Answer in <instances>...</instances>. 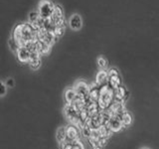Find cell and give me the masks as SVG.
I'll return each instance as SVG.
<instances>
[{"label":"cell","instance_id":"484cf974","mask_svg":"<svg viewBox=\"0 0 159 149\" xmlns=\"http://www.w3.org/2000/svg\"><path fill=\"white\" fill-rule=\"evenodd\" d=\"M108 73V77H114V76H119V72L117 71L116 69H111L109 71L107 72Z\"/></svg>","mask_w":159,"mask_h":149},{"label":"cell","instance_id":"6da1fadb","mask_svg":"<svg viewBox=\"0 0 159 149\" xmlns=\"http://www.w3.org/2000/svg\"><path fill=\"white\" fill-rule=\"evenodd\" d=\"M114 102L113 89L108 84H103L99 88V98L98 101V104L99 109H107Z\"/></svg>","mask_w":159,"mask_h":149},{"label":"cell","instance_id":"30bf717a","mask_svg":"<svg viewBox=\"0 0 159 149\" xmlns=\"http://www.w3.org/2000/svg\"><path fill=\"white\" fill-rule=\"evenodd\" d=\"M23 23L17 24L14 27L13 32H12V38L17 41L18 44L20 45V47H22V30H23Z\"/></svg>","mask_w":159,"mask_h":149},{"label":"cell","instance_id":"f1b7e54d","mask_svg":"<svg viewBox=\"0 0 159 149\" xmlns=\"http://www.w3.org/2000/svg\"><path fill=\"white\" fill-rule=\"evenodd\" d=\"M92 149H102V148L101 146H98V145H96V146L92 147Z\"/></svg>","mask_w":159,"mask_h":149},{"label":"cell","instance_id":"f546056e","mask_svg":"<svg viewBox=\"0 0 159 149\" xmlns=\"http://www.w3.org/2000/svg\"><path fill=\"white\" fill-rule=\"evenodd\" d=\"M141 149H149V148H146V147H143V148H141Z\"/></svg>","mask_w":159,"mask_h":149},{"label":"cell","instance_id":"2e32d148","mask_svg":"<svg viewBox=\"0 0 159 149\" xmlns=\"http://www.w3.org/2000/svg\"><path fill=\"white\" fill-rule=\"evenodd\" d=\"M107 84L111 87L112 89H116L118 87H120L122 84L121 78L120 76H114V77H108V82Z\"/></svg>","mask_w":159,"mask_h":149},{"label":"cell","instance_id":"7402d4cb","mask_svg":"<svg viewBox=\"0 0 159 149\" xmlns=\"http://www.w3.org/2000/svg\"><path fill=\"white\" fill-rule=\"evenodd\" d=\"M98 66L101 68V70H107V61L103 57H98Z\"/></svg>","mask_w":159,"mask_h":149},{"label":"cell","instance_id":"d6986e66","mask_svg":"<svg viewBox=\"0 0 159 149\" xmlns=\"http://www.w3.org/2000/svg\"><path fill=\"white\" fill-rule=\"evenodd\" d=\"M65 24H62V25H57V26H55L54 28V31H53V34L56 36L57 38H60L64 34L65 32Z\"/></svg>","mask_w":159,"mask_h":149},{"label":"cell","instance_id":"7a4b0ae2","mask_svg":"<svg viewBox=\"0 0 159 149\" xmlns=\"http://www.w3.org/2000/svg\"><path fill=\"white\" fill-rule=\"evenodd\" d=\"M54 7L55 4H53V2L50 0H41L38 6V12L40 16L44 19L51 18L54 12Z\"/></svg>","mask_w":159,"mask_h":149},{"label":"cell","instance_id":"603a6c76","mask_svg":"<svg viewBox=\"0 0 159 149\" xmlns=\"http://www.w3.org/2000/svg\"><path fill=\"white\" fill-rule=\"evenodd\" d=\"M9 46L10 48H11V50L14 52V53H17L18 51V49L20 48V45L18 44L17 41H15V40L13 38L10 39V41H9Z\"/></svg>","mask_w":159,"mask_h":149},{"label":"cell","instance_id":"9c48e42d","mask_svg":"<svg viewBox=\"0 0 159 149\" xmlns=\"http://www.w3.org/2000/svg\"><path fill=\"white\" fill-rule=\"evenodd\" d=\"M17 59L19 60V62L21 63H29V60H30V52L29 50L25 47L22 46L18 49L17 51Z\"/></svg>","mask_w":159,"mask_h":149},{"label":"cell","instance_id":"8992f818","mask_svg":"<svg viewBox=\"0 0 159 149\" xmlns=\"http://www.w3.org/2000/svg\"><path fill=\"white\" fill-rule=\"evenodd\" d=\"M113 94H114V101L124 102L126 101V98L128 97L129 93L127 91V88L121 84L120 87H118L117 88L113 89Z\"/></svg>","mask_w":159,"mask_h":149},{"label":"cell","instance_id":"ffe728a7","mask_svg":"<svg viewBox=\"0 0 159 149\" xmlns=\"http://www.w3.org/2000/svg\"><path fill=\"white\" fill-rule=\"evenodd\" d=\"M39 18H40V14L38 11H32L29 13V23L35 24Z\"/></svg>","mask_w":159,"mask_h":149},{"label":"cell","instance_id":"4316f807","mask_svg":"<svg viewBox=\"0 0 159 149\" xmlns=\"http://www.w3.org/2000/svg\"><path fill=\"white\" fill-rule=\"evenodd\" d=\"M107 138H103V137H101V139L98 140V146H101L102 148L104 147L107 145Z\"/></svg>","mask_w":159,"mask_h":149},{"label":"cell","instance_id":"277c9868","mask_svg":"<svg viewBox=\"0 0 159 149\" xmlns=\"http://www.w3.org/2000/svg\"><path fill=\"white\" fill-rule=\"evenodd\" d=\"M108 112L112 115H116V116H120L121 113L124 112L126 111L125 109V106H124V102H116L114 101L111 106L107 108Z\"/></svg>","mask_w":159,"mask_h":149},{"label":"cell","instance_id":"e0dca14e","mask_svg":"<svg viewBox=\"0 0 159 149\" xmlns=\"http://www.w3.org/2000/svg\"><path fill=\"white\" fill-rule=\"evenodd\" d=\"M98 134H99V136L101 137H103V138H107V137H109L111 135V131L109 130V128L107 127V124H102V125H101L99 126L98 129Z\"/></svg>","mask_w":159,"mask_h":149},{"label":"cell","instance_id":"ba28073f","mask_svg":"<svg viewBox=\"0 0 159 149\" xmlns=\"http://www.w3.org/2000/svg\"><path fill=\"white\" fill-rule=\"evenodd\" d=\"M69 26L71 27L74 31H79L83 26V20L82 17L79 14H73L69 19Z\"/></svg>","mask_w":159,"mask_h":149},{"label":"cell","instance_id":"3957f363","mask_svg":"<svg viewBox=\"0 0 159 149\" xmlns=\"http://www.w3.org/2000/svg\"><path fill=\"white\" fill-rule=\"evenodd\" d=\"M75 91H76L78 97L87 98L89 97V86L84 81H78L76 82L74 86Z\"/></svg>","mask_w":159,"mask_h":149},{"label":"cell","instance_id":"52a82bcc","mask_svg":"<svg viewBox=\"0 0 159 149\" xmlns=\"http://www.w3.org/2000/svg\"><path fill=\"white\" fill-rule=\"evenodd\" d=\"M67 129V140L69 142H74L75 140L80 138V130L79 127L75 124H70L66 127Z\"/></svg>","mask_w":159,"mask_h":149},{"label":"cell","instance_id":"8fae6325","mask_svg":"<svg viewBox=\"0 0 159 149\" xmlns=\"http://www.w3.org/2000/svg\"><path fill=\"white\" fill-rule=\"evenodd\" d=\"M99 87L98 84L94 83L93 86L89 87V98L91 102H98L99 98Z\"/></svg>","mask_w":159,"mask_h":149},{"label":"cell","instance_id":"7c38bea8","mask_svg":"<svg viewBox=\"0 0 159 149\" xmlns=\"http://www.w3.org/2000/svg\"><path fill=\"white\" fill-rule=\"evenodd\" d=\"M108 82V73L107 72V70H101L96 77V84H98L99 87L107 84Z\"/></svg>","mask_w":159,"mask_h":149},{"label":"cell","instance_id":"cb8c5ba5","mask_svg":"<svg viewBox=\"0 0 159 149\" xmlns=\"http://www.w3.org/2000/svg\"><path fill=\"white\" fill-rule=\"evenodd\" d=\"M73 143V147H72V149H84V144H83V142L80 140V138L79 139H77V140H75L74 142H72Z\"/></svg>","mask_w":159,"mask_h":149},{"label":"cell","instance_id":"83f0119b","mask_svg":"<svg viewBox=\"0 0 159 149\" xmlns=\"http://www.w3.org/2000/svg\"><path fill=\"white\" fill-rule=\"evenodd\" d=\"M6 86H7V88H13L14 87V79H8L6 81Z\"/></svg>","mask_w":159,"mask_h":149},{"label":"cell","instance_id":"4fadbf2b","mask_svg":"<svg viewBox=\"0 0 159 149\" xmlns=\"http://www.w3.org/2000/svg\"><path fill=\"white\" fill-rule=\"evenodd\" d=\"M36 44H37V51L39 52V54L41 55V56L47 55L52 47V46H50V45H48L47 43L41 41V40H36Z\"/></svg>","mask_w":159,"mask_h":149},{"label":"cell","instance_id":"d4e9b609","mask_svg":"<svg viewBox=\"0 0 159 149\" xmlns=\"http://www.w3.org/2000/svg\"><path fill=\"white\" fill-rule=\"evenodd\" d=\"M7 92V86L6 84L0 81V97H4Z\"/></svg>","mask_w":159,"mask_h":149},{"label":"cell","instance_id":"9a60e30c","mask_svg":"<svg viewBox=\"0 0 159 149\" xmlns=\"http://www.w3.org/2000/svg\"><path fill=\"white\" fill-rule=\"evenodd\" d=\"M120 119H121V122L123 124V127H126V126H129L132 123V121H133V116H132V114L130 112L125 111L124 112L121 113Z\"/></svg>","mask_w":159,"mask_h":149},{"label":"cell","instance_id":"ac0fdd59","mask_svg":"<svg viewBox=\"0 0 159 149\" xmlns=\"http://www.w3.org/2000/svg\"><path fill=\"white\" fill-rule=\"evenodd\" d=\"M57 139L59 143L66 142L67 140V129L66 127H60L57 130Z\"/></svg>","mask_w":159,"mask_h":149},{"label":"cell","instance_id":"5b68a950","mask_svg":"<svg viewBox=\"0 0 159 149\" xmlns=\"http://www.w3.org/2000/svg\"><path fill=\"white\" fill-rule=\"evenodd\" d=\"M107 125L109 128V130H111L112 133L113 132H118L123 127V124L121 122L120 116H116V115H112L111 117V119L108 120Z\"/></svg>","mask_w":159,"mask_h":149},{"label":"cell","instance_id":"5bb4252c","mask_svg":"<svg viewBox=\"0 0 159 149\" xmlns=\"http://www.w3.org/2000/svg\"><path fill=\"white\" fill-rule=\"evenodd\" d=\"M77 97H78V94L74 88H69L65 91V99H66L67 103H73L76 101Z\"/></svg>","mask_w":159,"mask_h":149},{"label":"cell","instance_id":"44dd1931","mask_svg":"<svg viewBox=\"0 0 159 149\" xmlns=\"http://www.w3.org/2000/svg\"><path fill=\"white\" fill-rule=\"evenodd\" d=\"M29 65H30V68L32 70H38L40 68V66H41V58L33 60V61H30Z\"/></svg>","mask_w":159,"mask_h":149}]
</instances>
